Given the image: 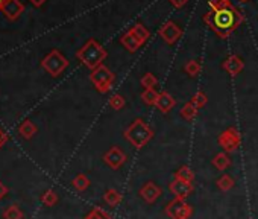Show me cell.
Instances as JSON below:
<instances>
[{
	"mask_svg": "<svg viewBox=\"0 0 258 219\" xmlns=\"http://www.w3.org/2000/svg\"><path fill=\"white\" fill-rule=\"evenodd\" d=\"M204 22L220 38H228L241 25L243 16L229 0H210Z\"/></svg>",
	"mask_w": 258,
	"mask_h": 219,
	"instance_id": "cell-1",
	"label": "cell"
},
{
	"mask_svg": "<svg viewBox=\"0 0 258 219\" xmlns=\"http://www.w3.org/2000/svg\"><path fill=\"white\" fill-rule=\"evenodd\" d=\"M124 139L131 143L134 148L137 149H142L145 148L155 136L154 130L151 128V125H148L143 119L137 118L131 122V125H129L124 133H123Z\"/></svg>",
	"mask_w": 258,
	"mask_h": 219,
	"instance_id": "cell-2",
	"label": "cell"
},
{
	"mask_svg": "<svg viewBox=\"0 0 258 219\" xmlns=\"http://www.w3.org/2000/svg\"><path fill=\"white\" fill-rule=\"evenodd\" d=\"M106 50L103 49V46L100 43H97L96 40H88L78 52H76V57L78 60L85 66L88 67L90 70H94L97 69L99 66H102V63L105 61L106 58Z\"/></svg>",
	"mask_w": 258,
	"mask_h": 219,
	"instance_id": "cell-3",
	"label": "cell"
},
{
	"mask_svg": "<svg viewBox=\"0 0 258 219\" xmlns=\"http://www.w3.org/2000/svg\"><path fill=\"white\" fill-rule=\"evenodd\" d=\"M90 81H91V84L94 85V88L99 91V93H102V94H105V93H108L109 90H111V87H112V84H114V81H115V75L106 67V66H99L97 69H94V70H91V73H90Z\"/></svg>",
	"mask_w": 258,
	"mask_h": 219,
	"instance_id": "cell-4",
	"label": "cell"
},
{
	"mask_svg": "<svg viewBox=\"0 0 258 219\" xmlns=\"http://www.w3.org/2000/svg\"><path fill=\"white\" fill-rule=\"evenodd\" d=\"M41 67L52 76H59L69 67V60L55 49L44 57V60L41 61Z\"/></svg>",
	"mask_w": 258,
	"mask_h": 219,
	"instance_id": "cell-5",
	"label": "cell"
},
{
	"mask_svg": "<svg viewBox=\"0 0 258 219\" xmlns=\"http://www.w3.org/2000/svg\"><path fill=\"white\" fill-rule=\"evenodd\" d=\"M164 213L169 219H190L193 214V207L185 199L175 198L166 205Z\"/></svg>",
	"mask_w": 258,
	"mask_h": 219,
	"instance_id": "cell-6",
	"label": "cell"
},
{
	"mask_svg": "<svg viewBox=\"0 0 258 219\" xmlns=\"http://www.w3.org/2000/svg\"><path fill=\"white\" fill-rule=\"evenodd\" d=\"M217 143L222 146V149L228 154L234 152L238 149L240 143H241V137H240V133L235 127H229L226 128L225 131L220 133L219 139H217Z\"/></svg>",
	"mask_w": 258,
	"mask_h": 219,
	"instance_id": "cell-7",
	"label": "cell"
},
{
	"mask_svg": "<svg viewBox=\"0 0 258 219\" xmlns=\"http://www.w3.org/2000/svg\"><path fill=\"white\" fill-rule=\"evenodd\" d=\"M126 158H127L126 154H124L118 146H111V148L103 154V157H102L103 163H105L108 168L114 169V171L120 169V168L126 163Z\"/></svg>",
	"mask_w": 258,
	"mask_h": 219,
	"instance_id": "cell-8",
	"label": "cell"
},
{
	"mask_svg": "<svg viewBox=\"0 0 258 219\" xmlns=\"http://www.w3.org/2000/svg\"><path fill=\"white\" fill-rule=\"evenodd\" d=\"M158 34H160V37H161L167 44L172 46V44H175V43L181 38L182 31H181V28H179L175 22H167V23H164V25L160 28Z\"/></svg>",
	"mask_w": 258,
	"mask_h": 219,
	"instance_id": "cell-9",
	"label": "cell"
},
{
	"mask_svg": "<svg viewBox=\"0 0 258 219\" xmlns=\"http://www.w3.org/2000/svg\"><path fill=\"white\" fill-rule=\"evenodd\" d=\"M139 195H140V198H142L145 202L154 204V202L163 195V189H161L155 181H148V183H145V184L140 187Z\"/></svg>",
	"mask_w": 258,
	"mask_h": 219,
	"instance_id": "cell-10",
	"label": "cell"
},
{
	"mask_svg": "<svg viewBox=\"0 0 258 219\" xmlns=\"http://www.w3.org/2000/svg\"><path fill=\"white\" fill-rule=\"evenodd\" d=\"M169 190L172 195H175V198L178 199H185L187 196H190L195 190L193 187V183H188V181H182V180H178L175 178L170 184H169Z\"/></svg>",
	"mask_w": 258,
	"mask_h": 219,
	"instance_id": "cell-11",
	"label": "cell"
},
{
	"mask_svg": "<svg viewBox=\"0 0 258 219\" xmlns=\"http://www.w3.org/2000/svg\"><path fill=\"white\" fill-rule=\"evenodd\" d=\"M222 69H223L228 75L237 76V75L244 69V61H243L238 55H229L228 58L223 60Z\"/></svg>",
	"mask_w": 258,
	"mask_h": 219,
	"instance_id": "cell-12",
	"label": "cell"
},
{
	"mask_svg": "<svg viewBox=\"0 0 258 219\" xmlns=\"http://www.w3.org/2000/svg\"><path fill=\"white\" fill-rule=\"evenodd\" d=\"M23 11H25V5L20 2V0H5V4L2 7V13L10 20H17Z\"/></svg>",
	"mask_w": 258,
	"mask_h": 219,
	"instance_id": "cell-13",
	"label": "cell"
},
{
	"mask_svg": "<svg viewBox=\"0 0 258 219\" xmlns=\"http://www.w3.org/2000/svg\"><path fill=\"white\" fill-rule=\"evenodd\" d=\"M175 105H176V99L167 91H161L158 96V100L155 103L157 110H160L163 115H167L169 112H172V110L175 108Z\"/></svg>",
	"mask_w": 258,
	"mask_h": 219,
	"instance_id": "cell-14",
	"label": "cell"
},
{
	"mask_svg": "<svg viewBox=\"0 0 258 219\" xmlns=\"http://www.w3.org/2000/svg\"><path fill=\"white\" fill-rule=\"evenodd\" d=\"M120 43L123 44V47L127 50V52H131V53H136L143 44L131 34V32H129V31H126L121 37H120Z\"/></svg>",
	"mask_w": 258,
	"mask_h": 219,
	"instance_id": "cell-15",
	"label": "cell"
},
{
	"mask_svg": "<svg viewBox=\"0 0 258 219\" xmlns=\"http://www.w3.org/2000/svg\"><path fill=\"white\" fill-rule=\"evenodd\" d=\"M129 32H131L142 44H145V43L151 38V32H149V29H148L143 23H136V25H133L131 28H129Z\"/></svg>",
	"mask_w": 258,
	"mask_h": 219,
	"instance_id": "cell-16",
	"label": "cell"
},
{
	"mask_svg": "<svg viewBox=\"0 0 258 219\" xmlns=\"http://www.w3.org/2000/svg\"><path fill=\"white\" fill-rule=\"evenodd\" d=\"M211 163H213V166H214L217 171H226V169L231 166V157H229L228 152L223 151V152L216 154L214 158L211 160Z\"/></svg>",
	"mask_w": 258,
	"mask_h": 219,
	"instance_id": "cell-17",
	"label": "cell"
},
{
	"mask_svg": "<svg viewBox=\"0 0 258 219\" xmlns=\"http://www.w3.org/2000/svg\"><path fill=\"white\" fill-rule=\"evenodd\" d=\"M103 201L109 205V207H115L121 202V193L115 189H108L103 193Z\"/></svg>",
	"mask_w": 258,
	"mask_h": 219,
	"instance_id": "cell-18",
	"label": "cell"
},
{
	"mask_svg": "<svg viewBox=\"0 0 258 219\" xmlns=\"http://www.w3.org/2000/svg\"><path fill=\"white\" fill-rule=\"evenodd\" d=\"M198 112H199V108L190 100L181 108V118H184L185 121H193V119H196Z\"/></svg>",
	"mask_w": 258,
	"mask_h": 219,
	"instance_id": "cell-19",
	"label": "cell"
},
{
	"mask_svg": "<svg viewBox=\"0 0 258 219\" xmlns=\"http://www.w3.org/2000/svg\"><path fill=\"white\" fill-rule=\"evenodd\" d=\"M216 184H217V187H219L222 192H228V190H231V189L235 186V180H234L231 175L223 174L222 177H219V178L216 180Z\"/></svg>",
	"mask_w": 258,
	"mask_h": 219,
	"instance_id": "cell-20",
	"label": "cell"
},
{
	"mask_svg": "<svg viewBox=\"0 0 258 219\" xmlns=\"http://www.w3.org/2000/svg\"><path fill=\"white\" fill-rule=\"evenodd\" d=\"M19 133L25 137V139H32L37 134V127L34 122L31 121H25L20 127H19Z\"/></svg>",
	"mask_w": 258,
	"mask_h": 219,
	"instance_id": "cell-21",
	"label": "cell"
},
{
	"mask_svg": "<svg viewBox=\"0 0 258 219\" xmlns=\"http://www.w3.org/2000/svg\"><path fill=\"white\" fill-rule=\"evenodd\" d=\"M72 186H73L76 190L84 192V190H87V189L90 187V178H88L85 174H78V175L73 178Z\"/></svg>",
	"mask_w": 258,
	"mask_h": 219,
	"instance_id": "cell-22",
	"label": "cell"
},
{
	"mask_svg": "<svg viewBox=\"0 0 258 219\" xmlns=\"http://www.w3.org/2000/svg\"><path fill=\"white\" fill-rule=\"evenodd\" d=\"M175 178L182 180V181L193 183V181H195V172H193L187 165H184V166H181V168L175 172Z\"/></svg>",
	"mask_w": 258,
	"mask_h": 219,
	"instance_id": "cell-23",
	"label": "cell"
},
{
	"mask_svg": "<svg viewBox=\"0 0 258 219\" xmlns=\"http://www.w3.org/2000/svg\"><path fill=\"white\" fill-rule=\"evenodd\" d=\"M184 70H185V73H187L188 76L196 78V76L201 73L202 66H201V63H199L198 60H188V61L185 63V66H184Z\"/></svg>",
	"mask_w": 258,
	"mask_h": 219,
	"instance_id": "cell-24",
	"label": "cell"
},
{
	"mask_svg": "<svg viewBox=\"0 0 258 219\" xmlns=\"http://www.w3.org/2000/svg\"><path fill=\"white\" fill-rule=\"evenodd\" d=\"M84 219H112V216L102 207H94L90 210V213Z\"/></svg>",
	"mask_w": 258,
	"mask_h": 219,
	"instance_id": "cell-25",
	"label": "cell"
},
{
	"mask_svg": "<svg viewBox=\"0 0 258 219\" xmlns=\"http://www.w3.org/2000/svg\"><path fill=\"white\" fill-rule=\"evenodd\" d=\"M158 96H160V93L155 88H151V90H145L140 97L146 105H155L158 100Z\"/></svg>",
	"mask_w": 258,
	"mask_h": 219,
	"instance_id": "cell-26",
	"label": "cell"
},
{
	"mask_svg": "<svg viewBox=\"0 0 258 219\" xmlns=\"http://www.w3.org/2000/svg\"><path fill=\"white\" fill-rule=\"evenodd\" d=\"M108 103H109V106H111L112 110H115V112H120V110H123V108H124L126 100H124V97H123L121 94L115 93V94H112V96L109 97Z\"/></svg>",
	"mask_w": 258,
	"mask_h": 219,
	"instance_id": "cell-27",
	"label": "cell"
},
{
	"mask_svg": "<svg viewBox=\"0 0 258 219\" xmlns=\"http://www.w3.org/2000/svg\"><path fill=\"white\" fill-rule=\"evenodd\" d=\"M140 84H142V87L145 88V90H151V88H154L157 84H158V79H157V76L154 75V73H145L143 76H142V79H140Z\"/></svg>",
	"mask_w": 258,
	"mask_h": 219,
	"instance_id": "cell-28",
	"label": "cell"
},
{
	"mask_svg": "<svg viewBox=\"0 0 258 219\" xmlns=\"http://www.w3.org/2000/svg\"><path fill=\"white\" fill-rule=\"evenodd\" d=\"M41 202H43L44 205H47V207H53V205L58 202V195H56V192L52 190V189L46 190V192L43 193V196H41Z\"/></svg>",
	"mask_w": 258,
	"mask_h": 219,
	"instance_id": "cell-29",
	"label": "cell"
},
{
	"mask_svg": "<svg viewBox=\"0 0 258 219\" xmlns=\"http://www.w3.org/2000/svg\"><path fill=\"white\" fill-rule=\"evenodd\" d=\"M4 217L5 219H23V211L17 205H10V207L5 208Z\"/></svg>",
	"mask_w": 258,
	"mask_h": 219,
	"instance_id": "cell-30",
	"label": "cell"
},
{
	"mask_svg": "<svg viewBox=\"0 0 258 219\" xmlns=\"http://www.w3.org/2000/svg\"><path fill=\"white\" fill-rule=\"evenodd\" d=\"M207 100H208V97H207V94H205L204 91H196V93L193 94V97H191V102H193L198 108L205 106Z\"/></svg>",
	"mask_w": 258,
	"mask_h": 219,
	"instance_id": "cell-31",
	"label": "cell"
},
{
	"mask_svg": "<svg viewBox=\"0 0 258 219\" xmlns=\"http://www.w3.org/2000/svg\"><path fill=\"white\" fill-rule=\"evenodd\" d=\"M169 2H170V5H172V7H175V8L181 10V8H184V7L188 4V0H169Z\"/></svg>",
	"mask_w": 258,
	"mask_h": 219,
	"instance_id": "cell-32",
	"label": "cell"
},
{
	"mask_svg": "<svg viewBox=\"0 0 258 219\" xmlns=\"http://www.w3.org/2000/svg\"><path fill=\"white\" fill-rule=\"evenodd\" d=\"M7 193H8V189H7V186L0 181V199H4L5 196H7Z\"/></svg>",
	"mask_w": 258,
	"mask_h": 219,
	"instance_id": "cell-33",
	"label": "cell"
},
{
	"mask_svg": "<svg viewBox=\"0 0 258 219\" xmlns=\"http://www.w3.org/2000/svg\"><path fill=\"white\" fill-rule=\"evenodd\" d=\"M29 2L34 5V7H37V8H40V7H43L46 2H47V0H29Z\"/></svg>",
	"mask_w": 258,
	"mask_h": 219,
	"instance_id": "cell-34",
	"label": "cell"
},
{
	"mask_svg": "<svg viewBox=\"0 0 258 219\" xmlns=\"http://www.w3.org/2000/svg\"><path fill=\"white\" fill-rule=\"evenodd\" d=\"M7 140H8V137H7V134H5V133H4L2 130H0V146H4Z\"/></svg>",
	"mask_w": 258,
	"mask_h": 219,
	"instance_id": "cell-35",
	"label": "cell"
},
{
	"mask_svg": "<svg viewBox=\"0 0 258 219\" xmlns=\"http://www.w3.org/2000/svg\"><path fill=\"white\" fill-rule=\"evenodd\" d=\"M4 4H5V0H0V11H2V7H4Z\"/></svg>",
	"mask_w": 258,
	"mask_h": 219,
	"instance_id": "cell-36",
	"label": "cell"
},
{
	"mask_svg": "<svg viewBox=\"0 0 258 219\" xmlns=\"http://www.w3.org/2000/svg\"><path fill=\"white\" fill-rule=\"evenodd\" d=\"M240 4H246V2H249V0H238Z\"/></svg>",
	"mask_w": 258,
	"mask_h": 219,
	"instance_id": "cell-37",
	"label": "cell"
}]
</instances>
